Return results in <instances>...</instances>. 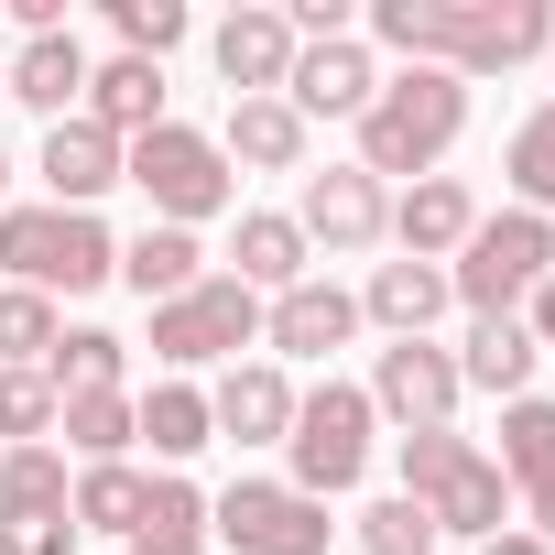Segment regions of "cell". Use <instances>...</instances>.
I'll list each match as a JSON object with an SVG mask.
<instances>
[{"mask_svg": "<svg viewBox=\"0 0 555 555\" xmlns=\"http://www.w3.org/2000/svg\"><path fill=\"white\" fill-rule=\"evenodd\" d=\"M55 425H66V447H88V468L131 447V403H120V392H66V403H55Z\"/></svg>", "mask_w": 555, "mask_h": 555, "instance_id": "obj_31", "label": "cell"}, {"mask_svg": "<svg viewBox=\"0 0 555 555\" xmlns=\"http://www.w3.org/2000/svg\"><path fill=\"white\" fill-rule=\"evenodd\" d=\"M250 338H261V295H250V284H229V272H207L196 295L153 306V349H164L175 371H196V360H229V349H250Z\"/></svg>", "mask_w": 555, "mask_h": 555, "instance_id": "obj_10", "label": "cell"}, {"mask_svg": "<svg viewBox=\"0 0 555 555\" xmlns=\"http://www.w3.org/2000/svg\"><path fill=\"white\" fill-rule=\"evenodd\" d=\"M457 360L447 349H425V338H392L382 349V371H371V414H403V436H425V425H447L457 414Z\"/></svg>", "mask_w": 555, "mask_h": 555, "instance_id": "obj_11", "label": "cell"}, {"mask_svg": "<svg viewBox=\"0 0 555 555\" xmlns=\"http://www.w3.org/2000/svg\"><path fill=\"white\" fill-rule=\"evenodd\" d=\"M131 436H153L164 457H196L218 425H207V392H185V382H164V392H142L131 403Z\"/></svg>", "mask_w": 555, "mask_h": 555, "instance_id": "obj_27", "label": "cell"}, {"mask_svg": "<svg viewBox=\"0 0 555 555\" xmlns=\"http://www.w3.org/2000/svg\"><path fill=\"white\" fill-rule=\"evenodd\" d=\"M142 501H153V479L120 468V457H99V468L77 479V533H88V522H99V533H142Z\"/></svg>", "mask_w": 555, "mask_h": 555, "instance_id": "obj_28", "label": "cell"}, {"mask_svg": "<svg viewBox=\"0 0 555 555\" xmlns=\"http://www.w3.org/2000/svg\"><path fill=\"white\" fill-rule=\"evenodd\" d=\"M403 501H425L436 533H501V512H512L501 468H490L468 436H447V425L403 436Z\"/></svg>", "mask_w": 555, "mask_h": 555, "instance_id": "obj_3", "label": "cell"}, {"mask_svg": "<svg viewBox=\"0 0 555 555\" xmlns=\"http://www.w3.org/2000/svg\"><path fill=\"white\" fill-rule=\"evenodd\" d=\"M120 175L164 207V229H196V218H218V207H229V164H218V142H207V131H185V120H153V131L120 153Z\"/></svg>", "mask_w": 555, "mask_h": 555, "instance_id": "obj_5", "label": "cell"}, {"mask_svg": "<svg viewBox=\"0 0 555 555\" xmlns=\"http://www.w3.org/2000/svg\"><path fill=\"white\" fill-rule=\"evenodd\" d=\"M0 555H77V490L55 447L0 457Z\"/></svg>", "mask_w": 555, "mask_h": 555, "instance_id": "obj_7", "label": "cell"}, {"mask_svg": "<svg viewBox=\"0 0 555 555\" xmlns=\"http://www.w3.org/2000/svg\"><path fill=\"white\" fill-rule=\"evenodd\" d=\"M0 99H12V88H0Z\"/></svg>", "mask_w": 555, "mask_h": 555, "instance_id": "obj_40", "label": "cell"}, {"mask_svg": "<svg viewBox=\"0 0 555 555\" xmlns=\"http://www.w3.org/2000/svg\"><path fill=\"white\" fill-rule=\"evenodd\" d=\"M295 490L306 501H327V490H349L360 468H371V392H349V382H327V392H306L295 403Z\"/></svg>", "mask_w": 555, "mask_h": 555, "instance_id": "obj_8", "label": "cell"}, {"mask_svg": "<svg viewBox=\"0 0 555 555\" xmlns=\"http://www.w3.org/2000/svg\"><path fill=\"white\" fill-rule=\"evenodd\" d=\"M0 185H12V164H0Z\"/></svg>", "mask_w": 555, "mask_h": 555, "instance_id": "obj_39", "label": "cell"}, {"mask_svg": "<svg viewBox=\"0 0 555 555\" xmlns=\"http://www.w3.org/2000/svg\"><path fill=\"white\" fill-rule=\"evenodd\" d=\"M490 468H512L522 490H533V479H555V403H533V392H522V403L501 414V457H490Z\"/></svg>", "mask_w": 555, "mask_h": 555, "instance_id": "obj_30", "label": "cell"}, {"mask_svg": "<svg viewBox=\"0 0 555 555\" xmlns=\"http://www.w3.org/2000/svg\"><path fill=\"white\" fill-rule=\"evenodd\" d=\"M533 522H544V544H555V479H533Z\"/></svg>", "mask_w": 555, "mask_h": 555, "instance_id": "obj_38", "label": "cell"}, {"mask_svg": "<svg viewBox=\"0 0 555 555\" xmlns=\"http://www.w3.org/2000/svg\"><path fill=\"white\" fill-rule=\"evenodd\" d=\"M360 306H371V317H382L392 338H425V317L447 306V272H436V261H382Z\"/></svg>", "mask_w": 555, "mask_h": 555, "instance_id": "obj_25", "label": "cell"}, {"mask_svg": "<svg viewBox=\"0 0 555 555\" xmlns=\"http://www.w3.org/2000/svg\"><path fill=\"white\" fill-rule=\"evenodd\" d=\"M55 425V382L44 371H0V436H44Z\"/></svg>", "mask_w": 555, "mask_h": 555, "instance_id": "obj_36", "label": "cell"}, {"mask_svg": "<svg viewBox=\"0 0 555 555\" xmlns=\"http://www.w3.org/2000/svg\"><path fill=\"white\" fill-rule=\"evenodd\" d=\"M109 23H120V44H131L142 66H164V55L185 44V0H109Z\"/></svg>", "mask_w": 555, "mask_h": 555, "instance_id": "obj_33", "label": "cell"}, {"mask_svg": "<svg viewBox=\"0 0 555 555\" xmlns=\"http://www.w3.org/2000/svg\"><path fill=\"white\" fill-rule=\"evenodd\" d=\"M512 185H522V207H533V218L555 207V99L512 131Z\"/></svg>", "mask_w": 555, "mask_h": 555, "instance_id": "obj_32", "label": "cell"}, {"mask_svg": "<svg viewBox=\"0 0 555 555\" xmlns=\"http://www.w3.org/2000/svg\"><path fill=\"white\" fill-rule=\"evenodd\" d=\"M0 261H12L34 295H44V284L88 295V284L120 272V240H109L88 207H0Z\"/></svg>", "mask_w": 555, "mask_h": 555, "instance_id": "obj_4", "label": "cell"}, {"mask_svg": "<svg viewBox=\"0 0 555 555\" xmlns=\"http://www.w3.org/2000/svg\"><path fill=\"white\" fill-rule=\"evenodd\" d=\"M457 120H468V77H447V66L382 77V99L360 109V175H425L457 142Z\"/></svg>", "mask_w": 555, "mask_h": 555, "instance_id": "obj_2", "label": "cell"}, {"mask_svg": "<svg viewBox=\"0 0 555 555\" xmlns=\"http://www.w3.org/2000/svg\"><path fill=\"white\" fill-rule=\"evenodd\" d=\"M0 88H12L23 109H55V120H66V99L88 88V55H77V34H34V44H23V66L0 77Z\"/></svg>", "mask_w": 555, "mask_h": 555, "instance_id": "obj_23", "label": "cell"}, {"mask_svg": "<svg viewBox=\"0 0 555 555\" xmlns=\"http://www.w3.org/2000/svg\"><path fill=\"white\" fill-rule=\"evenodd\" d=\"M306 240H327V250H371L382 229H392V207H382V175H360V164H327V175H306V218H295Z\"/></svg>", "mask_w": 555, "mask_h": 555, "instance_id": "obj_12", "label": "cell"}, {"mask_svg": "<svg viewBox=\"0 0 555 555\" xmlns=\"http://www.w3.org/2000/svg\"><path fill=\"white\" fill-rule=\"evenodd\" d=\"M490 555H544V533H490Z\"/></svg>", "mask_w": 555, "mask_h": 555, "instance_id": "obj_37", "label": "cell"}, {"mask_svg": "<svg viewBox=\"0 0 555 555\" xmlns=\"http://www.w3.org/2000/svg\"><path fill=\"white\" fill-rule=\"evenodd\" d=\"M55 349V306L34 295V284H12V295H0V360H12V371H34Z\"/></svg>", "mask_w": 555, "mask_h": 555, "instance_id": "obj_34", "label": "cell"}, {"mask_svg": "<svg viewBox=\"0 0 555 555\" xmlns=\"http://www.w3.org/2000/svg\"><path fill=\"white\" fill-rule=\"evenodd\" d=\"M44 185H55V207L109 196V185H120V142H109L99 120H55V131H44Z\"/></svg>", "mask_w": 555, "mask_h": 555, "instance_id": "obj_16", "label": "cell"}, {"mask_svg": "<svg viewBox=\"0 0 555 555\" xmlns=\"http://www.w3.org/2000/svg\"><path fill=\"white\" fill-rule=\"evenodd\" d=\"M544 272H555V229H544L533 207H512V218H479V229H468V261L447 272V295H468L479 317H512Z\"/></svg>", "mask_w": 555, "mask_h": 555, "instance_id": "obj_6", "label": "cell"}, {"mask_svg": "<svg viewBox=\"0 0 555 555\" xmlns=\"http://www.w3.org/2000/svg\"><path fill=\"white\" fill-rule=\"evenodd\" d=\"M207 425H218V436H240V447H261V436H295V382L250 360V371H229V382L207 392Z\"/></svg>", "mask_w": 555, "mask_h": 555, "instance_id": "obj_15", "label": "cell"}, {"mask_svg": "<svg viewBox=\"0 0 555 555\" xmlns=\"http://www.w3.org/2000/svg\"><path fill=\"white\" fill-rule=\"evenodd\" d=\"M284 88H295V120H306V109L360 120V109L382 99V77H371V55H360L349 34H338V44H295V77H284Z\"/></svg>", "mask_w": 555, "mask_h": 555, "instance_id": "obj_13", "label": "cell"}, {"mask_svg": "<svg viewBox=\"0 0 555 555\" xmlns=\"http://www.w3.org/2000/svg\"><path fill=\"white\" fill-rule=\"evenodd\" d=\"M392 229H403V261H436V250H468V229H479V196L457 185V175H425L403 207H392Z\"/></svg>", "mask_w": 555, "mask_h": 555, "instance_id": "obj_17", "label": "cell"}, {"mask_svg": "<svg viewBox=\"0 0 555 555\" xmlns=\"http://www.w3.org/2000/svg\"><path fill=\"white\" fill-rule=\"evenodd\" d=\"M44 360H55V371H44L55 403H66V392H120V338H109V327H77V338H55Z\"/></svg>", "mask_w": 555, "mask_h": 555, "instance_id": "obj_29", "label": "cell"}, {"mask_svg": "<svg viewBox=\"0 0 555 555\" xmlns=\"http://www.w3.org/2000/svg\"><path fill=\"white\" fill-rule=\"evenodd\" d=\"M533 360H544V349H533V327H522V317H479V327H468L457 382H479V392H522V382H533Z\"/></svg>", "mask_w": 555, "mask_h": 555, "instance_id": "obj_24", "label": "cell"}, {"mask_svg": "<svg viewBox=\"0 0 555 555\" xmlns=\"http://www.w3.org/2000/svg\"><path fill=\"white\" fill-rule=\"evenodd\" d=\"M120 284H131L142 306H175V295H196V284H207V272H196V229H164V218H153V229L120 250Z\"/></svg>", "mask_w": 555, "mask_h": 555, "instance_id": "obj_20", "label": "cell"}, {"mask_svg": "<svg viewBox=\"0 0 555 555\" xmlns=\"http://www.w3.org/2000/svg\"><path fill=\"white\" fill-rule=\"evenodd\" d=\"M207 533L240 544V555H327V501L272 490V479H240V490L207 501Z\"/></svg>", "mask_w": 555, "mask_h": 555, "instance_id": "obj_9", "label": "cell"}, {"mask_svg": "<svg viewBox=\"0 0 555 555\" xmlns=\"http://www.w3.org/2000/svg\"><path fill=\"white\" fill-rule=\"evenodd\" d=\"M229 261H240L229 284H250V295H261V284L295 295V284H306V229H295V218H240V250H229Z\"/></svg>", "mask_w": 555, "mask_h": 555, "instance_id": "obj_22", "label": "cell"}, {"mask_svg": "<svg viewBox=\"0 0 555 555\" xmlns=\"http://www.w3.org/2000/svg\"><path fill=\"white\" fill-rule=\"evenodd\" d=\"M88 120H99L109 142H120V131L142 142V131L164 120V66H142V55H120V66H88Z\"/></svg>", "mask_w": 555, "mask_h": 555, "instance_id": "obj_19", "label": "cell"}, {"mask_svg": "<svg viewBox=\"0 0 555 555\" xmlns=\"http://www.w3.org/2000/svg\"><path fill=\"white\" fill-rule=\"evenodd\" d=\"M229 153L261 164V175H295V164H306V120H295V99H229Z\"/></svg>", "mask_w": 555, "mask_h": 555, "instance_id": "obj_21", "label": "cell"}, {"mask_svg": "<svg viewBox=\"0 0 555 555\" xmlns=\"http://www.w3.org/2000/svg\"><path fill=\"white\" fill-rule=\"evenodd\" d=\"M360 544L371 555H436V522H425V501H371L360 512Z\"/></svg>", "mask_w": 555, "mask_h": 555, "instance_id": "obj_35", "label": "cell"}, {"mask_svg": "<svg viewBox=\"0 0 555 555\" xmlns=\"http://www.w3.org/2000/svg\"><path fill=\"white\" fill-rule=\"evenodd\" d=\"M131 555H207V501H196L185 479H153V501H142V533H131Z\"/></svg>", "mask_w": 555, "mask_h": 555, "instance_id": "obj_26", "label": "cell"}, {"mask_svg": "<svg viewBox=\"0 0 555 555\" xmlns=\"http://www.w3.org/2000/svg\"><path fill=\"white\" fill-rule=\"evenodd\" d=\"M371 34L414 66H447V77H501L522 55L555 44V12L544 0H371Z\"/></svg>", "mask_w": 555, "mask_h": 555, "instance_id": "obj_1", "label": "cell"}, {"mask_svg": "<svg viewBox=\"0 0 555 555\" xmlns=\"http://www.w3.org/2000/svg\"><path fill=\"white\" fill-rule=\"evenodd\" d=\"M272 327V349H295V360H327V349H349V327H360V306L338 295V284H295L284 306L261 317Z\"/></svg>", "mask_w": 555, "mask_h": 555, "instance_id": "obj_18", "label": "cell"}, {"mask_svg": "<svg viewBox=\"0 0 555 555\" xmlns=\"http://www.w3.org/2000/svg\"><path fill=\"white\" fill-rule=\"evenodd\" d=\"M218 77L240 88V99H272L295 77V23L284 12H229L218 23Z\"/></svg>", "mask_w": 555, "mask_h": 555, "instance_id": "obj_14", "label": "cell"}]
</instances>
